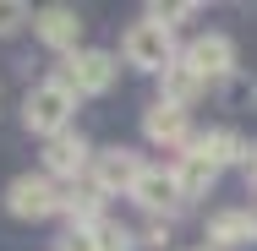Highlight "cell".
<instances>
[{
	"label": "cell",
	"mask_w": 257,
	"mask_h": 251,
	"mask_svg": "<svg viewBox=\"0 0 257 251\" xmlns=\"http://www.w3.org/2000/svg\"><path fill=\"white\" fill-rule=\"evenodd\" d=\"M252 104H257V88H252Z\"/></svg>",
	"instance_id": "23"
},
{
	"label": "cell",
	"mask_w": 257,
	"mask_h": 251,
	"mask_svg": "<svg viewBox=\"0 0 257 251\" xmlns=\"http://www.w3.org/2000/svg\"><path fill=\"white\" fill-rule=\"evenodd\" d=\"M197 251H208V246H197Z\"/></svg>",
	"instance_id": "24"
},
{
	"label": "cell",
	"mask_w": 257,
	"mask_h": 251,
	"mask_svg": "<svg viewBox=\"0 0 257 251\" xmlns=\"http://www.w3.org/2000/svg\"><path fill=\"white\" fill-rule=\"evenodd\" d=\"M93 246L99 251H137V235L126 224H115V218H99L93 224Z\"/></svg>",
	"instance_id": "16"
},
{
	"label": "cell",
	"mask_w": 257,
	"mask_h": 251,
	"mask_svg": "<svg viewBox=\"0 0 257 251\" xmlns=\"http://www.w3.org/2000/svg\"><path fill=\"white\" fill-rule=\"evenodd\" d=\"M22 22H33V11H28L22 0H0V39H6V33H17Z\"/></svg>",
	"instance_id": "18"
},
{
	"label": "cell",
	"mask_w": 257,
	"mask_h": 251,
	"mask_svg": "<svg viewBox=\"0 0 257 251\" xmlns=\"http://www.w3.org/2000/svg\"><path fill=\"white\" fill-rule=\"evenodd\" d=\"M143 137L154 142V148H181L192 142V120H186V109H175V104H148V115H143Z\"/></svg>",
	"instance_id": "10"
},
{
	"label": "cell",
	"mask_w": 257,
	"mask_h": 251,
	"mask_svg": "<svg viewBox=\"0 0 257 251\" xmlns=\"http://www.w3.org/2000/svg\"><path fill=\"white\" fill-rule=\"evenodd\" d=\"M137 246H170V218H154V224H148V229H143V235H137Z\"/></svg>",
	"instance_id": "20"
},
{
	"label": "cell",
	"mask_w": 257,
	"mask_h": 251,
	"mask_svg": "<svg viewBox=\"0 0 257 251\" xmlns=\"http://www.w3.org/2000/svg\"><path fill=\"white\" fill-rule=\"evenodd\" d=\"M181 66L197 71L203 82H224V77L235 71V44H230V33H197V39L181 50Z\"/></svg>",
	"instance_id": "5"
},
{
	"label": "cell",
	"mask_w": 257,
	"mask_h": 251,
	"mask_svg": "<svg viewBox=\"0 0 257 251\" xmlns=\"http://www.w3.org/2000/svg\"><path fill=\"white\" fill-rule=\"evenodd\" d=\"M143 17H148V22H159V28H170V33H175V22H186V17H197V6H192V0H170V6H164V0H154V6L143 11Z\"/></svg>",
	"instance_id": "17"
},
{
	"label": "cell",
	"mask_w": 257,
	"mask_h": 251,
	"mask_svg": "<svg viewBox=\"0 0 257 251\" xmlns=\"http://www.w3.org/2000/svg\"><path fill=\"white\" fill-rule=\"evenodd\" d=\"M88 169H93V148L82 142V131H60L44 142V175L50 180H88Z\"/></svg>",
	"instance_id": "6"
},
{
	"label": "cell",
	"mask_w": 257,
	"mask_h": 251,
	"mask_svg": "<svg viewBox=\"0 0 257 251\" xmlns=\"http://www.w3.org/2000/svg\"><path fill=\"white\" fill-rule=\"evenodd\" d=\"M115 77H120V66H115L109 50H77V55H66L60 71H55V82H66L77 99H99V93H109Z\"/></svg>",
	"instance_id": "3"
},
{
	"label": "cell",
	"mask_w": 257,
	"mask_h": 251,
	"mask_svg": "<svg viewBox=\"0 0 257 251\" xmlns=\"http://www.w3.org/2000/svg\"><path fill=\"white\" fill-rule=\"evenodd\" d=\"M170 169H175V186H181V202H192V197H208V191H213V180H219V169L208 164L203 153H192V148L181 153V158H175Z\"/></svg>",
	"instance_id": "13"
},
{
	"label": "cell",
	"mask_w": 257,
	"mask_h": 251,
	"mask_svg": "<svg viewBox=\"0 0 257 251\" xmlns=\"http://www.w3.org/2000/svg\"><path fill=\"white\" fill-rule=\"evenodd\" d=\"M33 33H39V44H50V50H60V55L82 50V17H77L71 6H44V11H33Z\"/></svg>",
	"instance_id": "9"
},
{
	"label": "cell",
	"mask_w": 257,
	"mask_h": 251,
	"mask_svg": "<svg viewBox=\"0 0 257 251\" xmlns=\"http://www.w3.org/2000/svg\"><path fill=\"white\" fill-rule=\"evenodd\" d=\"M99 207H104V191L93 186V180H77L71 191H60V213L71 218V229H93V224L104 218Z\"/></svg>",
	"instance_id": "14"
},
{
	"label": "cell",
	"mask_w": 257,
	"mask_h": 251,
	"mask_svg": "<svg viewBox=\"0 0 257 251\" xmlns=\"http://www.w3.org/2000/svg\"><path fill=\"white\" fill-rule=\"evenodd\" d=\"M55 251H99V246H93V229H66L55 240Z\"/></svg>",
	"instance_id": "19"
},
{
	"label": "cell",
	"mask_w": 257,
	"mask_h": 251,
	"mask_svg": "<svg viewBox=\"0 0 257 251\" xmlns=\"http://www.w3.org/2000/svg\"><path fill=\"white\" fill-rule=\"evenodd\" d=\"M203 88H208V82H203V77H197V71H186L181 60H175V66L164 71V104H175V109H192V104H197V93H203Z\"/></svg>",
	"instance_id": "15"
},
{
	"label": "cell",
	"mask_w": 257,
	"mask_h": 251,
	"mask_svg": "<svg viewBox=\"0 0 257 251\" xmlns=\"http://www.w3.org/2000/svg\"><path fill=\"white\" fill-rule=\"evenodd\" d=\"M120 60L126 66H137V71H154V77H164L175 60H181V50H175V33L170 28H159V22H132L126 33H120Z\"/></svg>",
	"instance_id": "2"
},
{
	"label": "cell",
	"mask_w": 257,
	"mask_h": 251,
	"mask_svg": "<svg viewBox=\"0 0 257 251\" xmlns=\"http://www.w3.org/2000/svg\"><path fill=\"white\" fill-rule=\"evenodd\" d=\"M252 240H257V213H252Z\"/></svg>",
	"instance_id": "22"
},
{
	"label": "cell",
	"mask_w": 257,
	"mask_h": 251,
	"mask_svg": "<svg viewBox=\"0 0 257 251\" xmlns=\"http://www.w3.org/2000/svg\"><path fill=\"white\" fill-rule=\"evenodd\" d=\"M132 202H137V207H148L154 218H170V213H181V186H175V169H164V164H148V169L137 175V186H132Z\"/></svg>",
	"instance_id": "8"
},
{
	"label": "cell",
	"mask_w": 257,
	"mask_h": 251,
	"mask_svg": "<svg viewBox=\"0 0 257 251\" xmlns=\"http://www.w3.org/2000/svg\"><path fill=\"white\" fill-rule=\"evenodd\" d=\"M186 148H192V153H203L213 169H224V164H246V142H241V131H230V126H219V131H203V137H192Z\"/></svg>",
	"instance_id": "12"
},
{
	"label": "cell",
	"mask_w": 257,
	"mask_h": 251,
	"mask_svg": "<svg viewBox=\"0 0 257 251\" xmlns=\"http://www.w3.org/2000/svg\"><path fill=\"white\" fill-rule=\"evenodd\" d=\"M246 180H252V186H257V142H252V148H246Z\"/></svg>",
	"instance_id": "21"
},
{
	"label": "cell",
	"mask_w": 257,
	"mask_h": 251,
	"mask_svg": "<svg viewBox=\"0 0 257 251\" xmlns=\"http://www.w3.org/2000/svg\"><path fill=\"white\" fill-rule=\"evenodd\" d=\"M71 115H77V93L66 88V82H55V77H44V82H33L28 88V99H22V126L33 131V137H60V131H71Z\"/></svg>",
	"instance_id": "1"
},
{
	"label": "cell",
	"mask_w": 257,
	"mask_h": 251,
	"mask_svg": "<svg viewBox=\"0 0 257 251\" xmlns=\"http://www.w3.org/2000/svg\"><path fill=\"white\" fill-rule=\"evenodd\" d=\"M235 246H252V213L219 207L208 218V251H235Z\"/></svg>",
	"instance_id": "11"
},
{
	"label": "cell",
	"mask_w": 257,
	"mask_h": 251,
	"mask_svg": "<svg viewBox=\"0 0 257 251\" xmlns=\"http://www.w3.org/2000/svg\"><path fill=\"white\" fill-rule=\"evenodd\" d=\"M148 164L137 158L132 148H104V153H93V169H88V180L99 186L104 197H132V186H137V175H143Z\"/></svg>",
	"instance_id": "7"
},
{
	"label": "cell",
	"mask_w": 257,
	"mask_h": 251,
	"mask_svg": "<svg viewBox=\"0 0 257 251\" xmlns=\"http://www.w3.org/2000/svg\"><path fill=\"white\" fill-rule=\"evenodd\" d=\"M6 213L22 218V224H39V218L60 213V186H55L50 175H17L6 186Z\"/></svg>",
	"instance_id": "4"
}]
</instances>
